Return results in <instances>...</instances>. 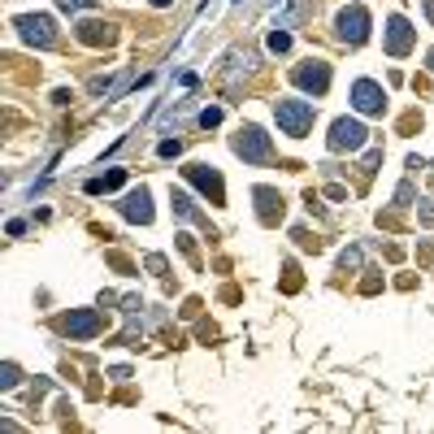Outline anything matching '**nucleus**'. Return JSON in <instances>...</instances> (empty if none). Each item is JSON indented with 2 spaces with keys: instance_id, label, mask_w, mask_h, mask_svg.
<instances>
[{
  "instance_id": "bb28decb",
  "label": "nucleus",
  "mask_w": 434,
  "mask_h": 434,
  "mask_svg": "<svg viewBox=\"0 0 434 434\" xmlns=\"http://www.w3.org/2000/svg\"><path fill=\"white\" fill-rule=\"evenodd\" d=\"M396 200H400V204H408V200H412V187H408V183H400V191H396Z\"/></svg>"
},
{
  "instance_id": "a878e982",
  "label": "nucleus",
  "mask_w": 434,
  "mask_h": 434,
  "mask_svg": "<svg viewBox=\"0 0 434 434\" xmlns=\"http://www.w3.org/2000/svg\"><path fill=\"white\" fill-rule=\"evenodd\" d=\"M421 226H434V200L421 204Z\"/></svg>"
},
{
  "instance_id": "a211bd4d",
  "label": "nucleus",
  "mask_w": 434,
  "mask_h": 434,
  "mask_svg": "<svg viewBox=\"0 0 434 434\" xmlns=\"http://www.w3.org/2000/svg\"><path fill=\"white\" fill-rule=\"evenodd\" d=\"M265 44H269V52H287V48H291V35H287L283 27H269V35H265Z\"/></svg>"
},
{
  "instance_id": "6ab92c4d",
  "label": "nucleus",
  "mask_w": 434,
  "mask_h": 434,
  "mask_svg": "<svg viewBox=\"0 0 434 434\" xmlns=\"http://www.w3.org/2000/svg\"><path fill=\"white\" fill-rule=\"evenodd\" d=\"M339 269H343V274H347V269H361V248H357V244L339 252Z\"/></svg>"
},
{
  "instance_id": "5701e85b",
  "label": "nucleus",
  "mask_w": 434,
  "mask_h": 434,
  "mask_svg": "<svg viewBox=\"0 0 434 434\" xmlns=\"http://www.w3.org/2000/svg\"><path fill=\"white\" fill-rule=\"evenodd\" d=\"M378 165H382V152H378V148H369V152H365V174H373Z\"/></svg>"
},
{
  "instance_id": "cd10ccee",
  "label": "nucleus",
  "mask_w": 434,
  "mask_h": 434,
  "mask_svg": "<svg viewBox=\"0 0 434 434\" xmlns=\"http://www.w3.org/2000/svg\"><path fill=\"white\" fill-rule=\"evenodd\" d=\"M426 13H430V22H434V0H426Z\"/></svg>"
},
{
  "instance_id": "c85d7f7f",
  "label": "nucleus",
  "mask_w": 434,
  "mask_h": 434,
  "mask_svg": "<svg viewBox=\"0 0 434 434\" xmlns=\"http://www.w3.org/2000/svg\"><path fill=\"white\" fill-rule=\"evenodd\" d=\"M426 66H430V70H434V48H430V52H426Z\"/></svg>"
},
{
  "instance_id": "aec40b11",
  "label": "nucleus",
  "mask_w": 434,
  "mask_h": 434,
  "mask_svg": "<svg viewBox=\"0 0 434 434\" xmlns=\"http://www.w3.org/2000/svg\"><path fill=\"white\" fill-rule=\"evenodd\" d=\"M17 378H22V373H17V365H13V361L0 365V387H5V391H9V387H17Z\"/></svg>"
},
{
  "instance_id": "7ed1b4c3",
  "label": "nucleus",
  "mask_w": 434,
  "mask_h": 434,
  "mask_svg": "<svg viewBox=\"0 0 434 434\" xmlns=\"http://www.w3.org/2000/svg\"><path fill=\"white\" fill-rule=\"evenodd\" d=\"M334 35H339L343 44H365L369 39V13L361 5L339 9V17H334Z\"/></svg>"
},
{
  "instance_id": "2eb2a0df",
  "label": "nucleus",
  "mask_w": 434,
  "mask_h": 434,
  "mask_svg": "<svg viewBox=\"0 0 434 434\" xmlns=\"http://www.w3.org/2000/svg\"><path fill=\"white\" fill-rule=\"evenodd\" d=\"M122 183H126V170H109L105 179H87V191H91V195H100V191H117Z\"/></svg>"
},
{
  "instance_id": "20e7f679",
  "label": "nucleus",
  "mask_w": 434,
  "mask_h": 434,
  "mask_svg": "<svg viewBox=\"0 0 434 434\" xmlns=\"http://www.w3.org/2000/svg\"><path fill=\"white\" fill-rule=\"evenodd\" d=\"M365 126L357 122V117H339V122L330 126V152H357V148H365Z\"/></svg>"
},
{
  "instance_id": "1a4fd4ad",
  "label": "nucleus",
  "mask_w": 434,
  "mask_h": 434,
  "mask_svg": "<svg viewBox=\"0 0 434 434\" xmlns=\"http://www.w3.org/2000/svg\"><path fill=\"white\" fill-rule=\"evenodd\" d=\"M61 330L70 339H96V334H100V317H96L91 308H70L61 317Z\"/></svg>"
},
{
  "instance_id": "412c9836",
  "label": "nucleus",
  "mask_w": 434,
  "mask_h": 434,
  "mask_svg": "<svg viewBox=\"0 0 434 434\" xmlns=\"http://www.w3.org/2000/svg\"><path fill=\"white\" fill-rule=\"evenodd\" d=\"M91 5H96V0H57V9H66V13H83Z\"/></svg>"
},
{
  "instance_id": "f257e3e1",
  "label": "nucleus",
  "mask_w": 434,
  "mask_h": 434,
  "mask_svg": "<svg viewBox=\"0 0 434 434\" xmlns=\"http://www.w3.org/2000/svg\"><path fill=\"white\" fill-rule=\"evenodd\" d=\"M274 122H278V130L291 135V140H304L308 126H313V105L308 100H278L274 105Z\"/></svg>"
},
{
  "instance_id": "6e6552de",
  "label": "nucleus",
  "mask_w": 434,
  "mask_h": 434,
  "mask_svg": "<svg viewBox=\"0 0 434 434\" xmlns=\"http://www.w3.org/2000/svg\"><path fill=\"white\" fill-rule=\"evenodd\" d=\"M183 174H187V179H191L195 187H200V191L209 195L213 204H226V187H222V174H217L213 165H187Z\"/></svg>"
},
{
  "instance_id": "0eeeda50",
  "label": "nucleus",
  "mask_w": 434,
  "mask_h": 434,
  "mask_svg": "<svg viewBox=\"0 0 434 434\" xmlns=\"http://www.w3.org/2000/svg\"><path fill=\"white\" fill-rule=\"evenodd\" d=\"M291 83L304 87V91H313V96H322L330 87V66L326 61H304V66L291 70Z\"/></svg>"
},
{
  "instance_id": "4468645a",
  "label": "nucleus",
  "mask_w": 434,
  "mask_h": 434,
  "mask_svg": "<svg viewBox=\"0 0 434 434\" xmlns=\"http://www.w3.org/2000/svg\"><path fill=\"white\" fill-rule=\"evenodd\" d=\"M74 31L83 44H113V22H78Z\"/></svg>"
},
{
  "instance_id": "f8f14e48",
  "label": "nucleus",
  "mask_w": 434,
  "mask_h": 434,
  "mask_svg": "<svg viewBox=\"0 0 434 434\" xmlns=\"http://www.w3.org/2000/svg\"><path fill=\"white\" fill-rule=\"evenodd\" d=\"M256 213H261V222L274 226V222H283V195L274 191V187H256Z\"/></svg>"
},
{
  "instance_id": "dca6fc26",
  "label": "nucleus",
  "mask_w": 434,
  "mask_h": 434,
  "mask_svg": "<svg viewBox=\"0 0 434 434\" xmlns=\"http://www.w3.org/2000/svg\"><path fill=\"white\" fill-rule=\"evenodd\" d=\"M304 13H308V0H291V5L278 13V22H274V27H283V31H287V27H295V22H300Z\"/></svg>"
},
{
  "instance_id": "9b49d317",
  "label": "nucleus",
  "mask_w": 434,
  "mask_h": 434,
  "mask_svg": "<svg viewBox=\"0 0 434 434\" xmlns=\"http://www.w3.org/2000/svg\"><path fill=\"white\" fill-rule=\"evenodd\" d=\"M412 39H417V35H412L408 17H404V13H391V17H387V52H391V57H404V52L412 48Z\"/></svg>"
},
{
  "instance_id": "7c9ffc66",
  "label": "nucleus",
  "mask_w": 434,
  "mask_h": 434,
  "mask_svg": "<svg viewBox=\"0 0 434 434\" xmlns=\"http://www.w3.org/2000/svg\"><path fill=\"white\" fill-rule=\"evenodd\" d=\"M265 5H278V0H265Z\"/></svg>"
},
{
  "instance_id": "c756f323",
  "label": "nucleus",
  "mask_w": 434,
  "mask_h": 434,
  "mask_svg": "<svg viewBox=\"0 0 434 434\" xmlns=\"http://www.w3.org/2000/svg\"><path fill=\"white\" fill-rule=\"evenodd\" d=\"M152 5H156V9H165V5H174V0H152Z\"/></svg>"
},
{
  "instance_id": "f03ea898",
  "label": "nucleus",
  "mask_w": 434,
  "mask_h": 434,
  "mask_svg": "<svg viewBox=\"0 0 434 434\" xmlns=\"http://www.w3.org/2000/svg\"><path fill=\"white\" fill-rule=\"evenodd\" d=\"M13 27H17V35H22V44H35V48H52L57 44V22L48 13H22V17H13Z\"/></svg>"
},
{
  "instance_id": "f3484780",
  "label": "nucleus",
  "mask_w": 434,
  "mask_h": 434,
  "mask_svg": "<svg viewBox=\"0 0 434 434\" xmlns=\"http://www.w3.org/2000/svg\"><path fill=\"white\" fill-rule=\"evenodd\" d=\"M170 200H174V213H179V217H187V222H200V213H195V204H191L187 191H170Z\"/></svg>"
},
{
  "instance_id": "393cba45",
  "label": "nucleus",
  "mask_w": 434,
  "mask_h": 434,
  "mask_svg": "<svg viewBox=\"0 0 434 434\" xmlns=\"http://www.w3.org/2000/svg\"><path fill=\"white\" fill-rule=\"evenodd\" d=\"M156 152H161V156H179V152H183V144H179V140H165Z\"/></svg>"
},
{
  "instance_id": "4be33fe9",
  "label": "nucleus",
  "mask_w": 434,
  "mask_h": 434,
  "mask_svg": "<svg viewBox=\"0 0 434 434\" xmlns=\"http://www.w3.org/2000/svg\"><path fill=\"white\" fill-rule=\"evenodd\" d=\"M222 109H217V105H209V109H200V126H217V122H222Z\"/></svg>"
},
{
  "instance_id": "423d86ee",
  "label": "nucleus",
  "mask_w": 434,
  "mask_h": 434,
  "mask_svg": "<svg viewBox=\"0 0 434 434\" xmlns=\"http://www.w3.org/2000/svg\"><path fill=\"white\" fill-rule=\"evenodd\" d=\"M352 105H357V113H382L387 109L382 83H373V78H357V83H352Z\"/></svg>"
},
{
  "instance_id": "ddd939ff",
  "label": "nucleus",
  "mask_w": 434,
  "mask_h": 434,
  "mask_svg": "<svg viewBox=\"0 0 434 434\" xmlns=\"http://www.w3.org/2000/svg\"><path fill=\"white\" fill-rule=\"evenodd\" d=\"M256 61H261V57H256L252 48H230V57H226V83L234 87V83H239V74L256 70Z\"/></svg>"
},
{
  "instance_id": "39448f33",
  "label": "nucleus",
  "mask_w": 434,
  "mask_h": 434,
  "mask_svg": "<svg viewBox=\"0 0 434 434\" xmlns=\"http://www.w3.org/2000/svg\"><path fill=\"white\" fill-rule=\"evenodd\" d=\"M230 148L239 152L244 161H265V156H269V135H265L261 126H244V130L230 140Z\"/></svg>"
},
{
  "instance_id": "b1692460",
  "label": "nucleus",
  "mask_w": 434,
  "mask_h": 434,
  "mask_svg": "<svg viewBox=\"0 0 434 434\" xmlns=\"http://www.w3.org/2000/svg\"><path fill=\"white\" fill-rule=\"evenodd\" d=\"M148 269H152V274H161V278H165V269H170V265H165V256H156V252H152V256H148Z\"/></svg>"
},
{
  "instance_id": "9d476101",
  "label": "nucleus",
  "mask_w": 434,
  "mask_h": 434,
  "mask_svg": "<svg viewBox=\"0 0 434 434\" xmlns=\"http://www.w3.org/2000/svg\"><path fill=\"white\" fill-rule=\"evenodd\" d=\"M117 213H122L126 222H140V226H148V222H152V195H148V187H140V191L122 195V200H117Z\"/></svg>"
}]
</instances>
